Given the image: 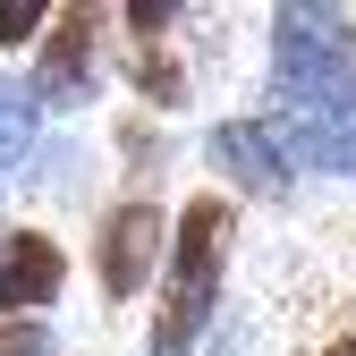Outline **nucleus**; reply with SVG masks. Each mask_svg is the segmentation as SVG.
I'll return each instance as SVG.
<instances>
[{
    "label": "nucleus",
    "mask_w": 356,
    "mask_h": 356,
    "mask_svg": "<svg viewBox=\"0 0 356 356\" xmlns=\"http://www.w3.org/2000/svg\"><path fill=\"white\" fill-rule=\"evenodd\" d=\"M331 356H356V339H339V348H331Z\"/></svg>",
    "instance_id": "f8f14e48"
},
{
    "label": "nucleus",
    "mask_w": 356,
    "mask_h": 356,
    "mask_svg": "<svg viewBox=\"0 0 356 356\" xmlns=\"http://www.w3.org/2000/svg\"><path fill=\"white\" fill-rule=\"evenodd\" d=\"M0 356H51V331L42 323H0Z\"/></svg>",
    "instance_id": "9b49d317"
},
{
    "label": "nucleus",
    "mask_w": 356,
    "mask_h": 356,
    "mask_svg": "<svg viewBox=\"0 0 356 356\" xmlns=\"http://www.w3.org/2000/svg\"><path fill=\"white\" fill-rule=\"evenodd\" d=\"M204 153L238 195H289V145H280L272 119H220Z\"/></svg>",
    "instance_id": "0eeeda50"
},
{
    "label": "nucleus",
    "mask_w": 356,
    "mask_h": 356,
    "mask_svg": "<svg viewBox=\"0 0 356 356\" xmlns=\"http://www.w3.org/2000/svg\"><path fill=\"white\" fill-rule=\"evenodd\" d=\"M272 85L289 102L356 94V17H339V9H280L272 17Z\"/></svg>",
    "instance_id": "f03ea898"
},
{
    "label": "nucleus",
    "mask_w": 356,
    "mask_h": 356,
    "mask_svg": "<svg viewBox=\"0 0 356 356\" xmlns=\"http://www.w3.org/2000/svg\"><path fill=\"white\" fill-rule=\"evenodd\" d=\"M34 94H17V85H0V170H17L26 161V145H34Z\"/></svg>",
    "instance_id": "6e6552de"
},
{
    "label": "nucleus",
    "mask_w": 356,
    "mask_h": 356,
    "mask_svg": "<svg viewBox=\"0 0 356 356\" xmlns=\"http://www.w3.org/2000/svg\"><path fill=\"white\" fill-rule=\"evenodd\" d=\"M229 238H238V220H229V204H220V195H195L187 212H178L145 356H195V339H204V331H212V314H220V272H229Z\"/></svg>",
    "instance_id": "f257e3e1"
},
{
    "label": "nucleus",
    "mask_w": 356,
    "mask_h": 356,
    "mask_svg": "<svg viewBox=\"0 0 356 356\" xmlns=\"http://www.w3.org/2000/svg\"><path fill=\"white\" fill-rule=\"evenodd\" d=\"M94 9H60L51 34H42V60H34V102L42 111H76L94 102Z\"/></svg>",
    "instance_id": "39448f33"
},
{
    "label": "nucleus",
    "mask_w": 356,
    "mask_h": 356,
    "mask_svg": "<svg viewBox=\"0 0 356 356\" xmlns=\"http://www.w3.org/2000/svg\"><path fill=\"white\" fill-rule=\"evenodd\" d=\"M280 127V145L305 161V170H323V178H356V94H314V102H297Z\"/></svg>",
    "instance_id": "423d86ee"
},
{
    "label": "nucleus",
    "mask_w": 356,
    "mask_h": 356,
    "mask_svg": "<svg viewBox=\"0 0 356 356\" xmlns=\"http://www.w3.org/2000/svg\"><path fill=\"white\" fill-rule=\"evenodd\" d=\"M68 289V254L51 229H0V323H42Z\"/></svg>",
    "instance_id": "20e7f679"
},
{
    "label": "nucleus",
    "mask_w": 356,
    "mask_h": 356,
    "mask_svg": "<svg viewBox=\"0 0 356 356\" xmlns=\"http://www.w3.org/2000/svg\"><path fill=\"white\" fill-rule=\"evenodd\" d=\"M161 263H170V220H161V204L153 195L111 204L102 229H94V280H102V297H119V305L145 297Z\"/></svg>",
    "instance_id": "7ed1b4c3"
},
{
    "label": "nucleus",
    "mask_w": 356,
    "mask_h": 356,
    "mask_svg": "<svg viewBox=\"0 0 356 356\" xmlns=\"http://www.w3.org/2000/svg\"><path fill=\"white\" fill-rule=\"evenodd\" d=\"M136 85H145V94H153L161 111H178V102H187V85H178V68H170V60H153V51H136Z\"/></svg>",
    "instance_id": "9d476101"
},
{
    "label": "nucleus",
    "mask_w": 356,
    "mask_h": 356,
    "mask_svg": "<svg viewBox=\"0 0 356 356\" xmlns=\"http://www.w3.org/2000/svg\"><path fill=\"white\" fill-rule=\"evenodd\" d=\"M42 26H51V9H42V0H0V42H42Z\"/></svg>",
    "instance_id": "1a4fd4ad"
}]
</instances>
